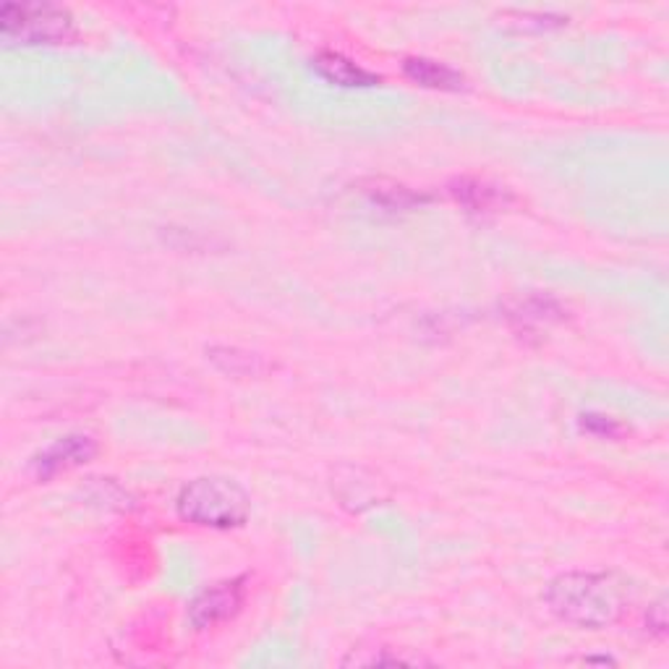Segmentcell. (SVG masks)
<instances>
[{
    "mask_svg": "<svg viewBox=\"0 0 669 669\" xmlns=\"http://www.w3.org/2000/svg\"><path fill=\"white\" fill-rule=\"evenodd\" d=\"M544 601L559 620L599 630L625 615L630 584L615 573H565L547 586Z\"/></svg>",
    "mask_w": 669,
    "mask_h": 669,
    "instance_id": "cell-1",
    "label": "cell"
},
{
    "mask_svg": "<svg viewBox=\"0 0 669 669\" xmlns=\"http://www.w3.org/2000/svg\"><path fill=\"white\" fill-rule=\"evenodd\" d=\"M178 515L194 526L236 528L244 526L251 513V500L230 478L202 476L178 492Z\"/></svg>",
    "mask_w": 669,
    "mask_h": 669,
    "instance_id": "cell-2",
    "label": "cell"
},
{
    "mask_svg": "<svg viewBox=\"0 0 669 669\" xmlns=\"http://www.w3.org/2000/svg\"><path fill=\"white\" fill-rule=\"evenodd\" d=\"M0 34L9 45H69L76 40V24L61 6L6 3L0 9Z\"/></svg>",
    "mask_w": 669,
    "mask_h": 669,
    "instance_id": "cell-3",
    "label": "cell"
},
{
    "mask_svg": "<svg viewBox=\"0 0 669 669\" xmlns=\"http://www.w3.org/2000/svg\"><path fill=\"white\" fill-rule=\"evenodd\" d=\"M246 596V578L220 580V584L207 586L205 591L196 594L188 605V622L196 630H207L217 622H225L241 609Z\"/></svg>",
    "mask_w": 669,
    "mask_h": 669,
    "instance_id": "cell-4",
    "label": "cell"
},
{
    "mask_svg": "<svg viewBox=\"0 0 669 669\" xmlns=\"http://www.w3.org/2000/svg\"><path fill=\"white\" fill-rule=\"evenodd\" d=\"M94 453H97V445H94L92 438H86V434H69V438H61L42 450L32 461V471L38 478H53L61 471L76 469V465L92 461Z\"/></svg>",
    "mask_w": 669,
    "mask_h": 669,
    "instance_id": "cell-5",
    "label": "cell"
},
{
    "mask_svg": "<svg viewBox=\"0 0 669 669\" xmlns=\"http://www.w3.org/2000/svg\"><path fill=\"white\" fill-rule=\"evenodd\" d=\"M450 194H453L455 202H461L469 213H500V209H505L513 202L507 188L478 178L453 181V184H450Z\"/></svg>",
    "mask_w": 669,
    "mask_h": 669,
    "instance_id": "cell-6",
    "label": "cell"
},
{
    "mask_svg": "<svg viewBox=\"0 0 669 669\" xmlns=\"http://www.w3.org/2000/svg\"><path fill=\"white\" fill-rule=\"evenodd\" d=\"M317 74L327 79L330 84L346 86V90H353V86H377L382 84V79L372 74V71H367L363 65H359L351 58L343 53H332V50H327V53H319L315 61Z\"/></svg>",
    "mask_w": 669,
    "mask_h": 669,
    "instance_id": "cell-7",
    "label": "cell"
},
{
    "mask_svg": "<svg viewBox=\"0 0 669 669\" xmlns=\"http://www.w3.org/2000/svg\"><path fill=\"white\" fill-rule=\"evenodd\" d=\"M361 192L367 194V199L377 205L380 209H388V213H411V209H416L421 205H426L429 196L413 192V188L395 184V181H367V184L361 186Z\"/></svg>",
    "mask_w": 669,
    "mask_h": 669,
    "instance_id": "cell-8",
    "label": "cell"
},
{
    "mask_svg": "<svg viewBox=\"0 0 669 669\" xmlns=\"http://www.w3.org/2000/svg\"><path fill=\"white\" fill-rule=\"evenodd\" d=\"M403 71L411 82H416L426 90H442V92H457L463 90L465 79L461 71L450 69V65L432 61V58H405Z\"/></svg>",
    "mask_w": 669,
    "mask_h": 669,
    "instance_id": "cell-9",
    "label": "cell"
},
{
    "mask_svg": "<svg viewBox=\"0 0 669 669\" xmlns=\"http://www.w3.org/2000/svg\"><path fill=\"white\" fill-rule=\"evenodd\" d=\"M207 356L217 369L233 377H257L267 369L261 356L238 351V348H209Z\"/></svg>",
    "mask_w": 669,
    "mask_h": 669,
    "instance_id": "cell-10",
    "label": "cell"
},
{
    "mask_svg": "<svg viewBox=\"0 0 669 669\" xmlns=\"http://www.w3.org/2000/svg\"><path fill=\"white\" fill-rule=\"evenodd\" d=\"M511 317L518 319L523 327L526 325L542 327V325H549V322H557V319H563V309H559V303L549 296H528V298H523V301L515 303Z\"/></svg>",
    "mask_w": 669,
    "mask_h": 669,
    "instance_id": "cell-11",
    "label": "cell"
},
{
    "mask_svg": "<svg viewBox=\"0 0 669 669\" xmlns=\"http://www.w3.org/2000/svg\"><path fill=\"white\" fill-rule=\"evenodd\" d=\"M390 649H377L374 653H356V649L343 659V667H398V665H429L421 657H403V653H388Z\"/></svg>",
    "mask_w": 669,
    "mask_h": 669,
    "instance_id": "cell-12",
    "label": "cell"
},
{
    "mask_svg": "<svg viewBox=\"0 0 669 669\" xmlns=\"http://www.w3.org/2000/svg\"><path fill=\"white\" fill-rule=\"evenodd\" d=\"M580 424H584V429H588V432L605 434V438H613V434L620 432V426H617L615 421L605 419V416H584V421H580Z\"/></svg>",
    "mask_w": 669,
    "mask_h": 669,
    "instance_id": "cell-13",
    "label": "cell"
},
{
    "mask_svg": "<svg viewBox=\"0 0 669 669\" xmlns=\"http://www.w3.org/2000/svg\"><path fill=\"white\" fill-rule=\"evenodd\" d=\"M646 625H649V630L657 632V636H665V632H667L665 601H657V605L649 607V615H646Z\"/></svg>",
    "mask_w": 669,
    "mask_h": 669,
    "instance_id": "cell-14",
    "label": "cell"
}]
</instances>
